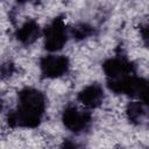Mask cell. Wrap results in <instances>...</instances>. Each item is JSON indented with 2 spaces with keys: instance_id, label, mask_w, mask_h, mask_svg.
<instances>
[{
  "instance_id": "obj_1",
  "label": "cell",
  "mask_w": 149,
  "mask_h": 149,
  "mask_svg": "<svg viewBox=\"0 0 149 149\" xmlns=\"http://www.w3.org/2000/svg\"><path fill=\"white\" fill-rule=\"evenodd\" d=\"M47 105V97L41 90L33 86L21 88L15 108L7 114L8 126L22 129L37 128L45 116Z\"/></svg>"
},
{
  "instance_id": "obj_2",
  "label": "cell",
  "mask_w": 149,
  "mask_h": 149,
  "mask_svg": "<svg viewBox=\"0 0 149 149\" xmlns=\"http://www.w3.org/2000/svg\"><path fill=\"white\" fill-rule=\"evenodd\" d=\"M106 86L114 94L126 95L148 102V81L136 73L106 79Z\"/></svg>"
},
{
  "instance_id": "obj_3",
  "label": "cell",
  "mask_w": 149,
  "mask_h": 149,
  "mask_svg": "<svg viewBox=\"0 0 149 149\" xmlns=\"http://www.w3.org/2000/svg\"><path fill=\"white\" fill-rule=\"evenodd\" d=\"M43 47L48 52H59L70 38V28L63 16L52 19L42 29Z\"/></svg>"
},
{
  "instance_id": "obj_4",
  "label": "cell",
  "mask_w": 149,
  "mask_h": 149,
  "mask_svg": "<svg viewBox=\"0 0 149 149\" xmlns=\"http://www.w3.org/2000/svg\"><path fill=\"white\" fill-rule=\"evenodd\" d=\"M61 121L70 133L74 135H80L86 133L91 128L93 118L90 109L79 107L73 104H69L62 111Z\"/></svg>"
},
{
  "instance_id": "obj_5",
  "label": "cell",
  "mask_w": 149,
  "mask_h": 149,
  "mask_svg": "<svg viewBox=\"0 0 149 149\" xmlns=\"http://www.w3.org/2000/svg\"><path fill=\"white\" fill-rule=\"evenodd\" d=\"M40 73L43 78L47 79H58L65 76L70 70V59L65 55H59L57 52H49L41 57L40 63Z\"/></svg>"
},
{
  "instance_id": "obj_6",
  "label": "cell",
  "mask_w": 149,
  "mask_h": 149,
  "mask_svg": "<svg viewBox=\"0 0 149 149\" xmlns=\"http://www.w3.org/2000/svg\"><path fill=\"white\" fill-rule=\"evenodd\" d=\"M102 71L106 76V79L116 78L126 74L136 73V64L127 56L116 55L107 58L102 63Z\"/></svg>"
},
{
  "instance_id": "obj_7",
  "label": "cell",
  "mask_w": 149,
  "mask_h": 149,
  "mask_svg": "<svg viewBox=\"0 0 149 149\" xmlns=\"http://www.w3.org/2000/svg\"><path fill=\"white\" fill-rule=\"evenodd\" d=\"M105 98V88L99 83L87 84L77 93V100L80 106L90 111L99 108L104 104Z\"/></svg>"
},
{
  "instance_id": "obj_8",
  "label": "cell",
  "mask_w": 149,
  "mask_h": 149,
  "mask_svg": "<svg viewBox=\"0 0 149 149\" xmlns=\"http://www.w3.org/2000/svg\"><path fill=\"white\" fill-rule=\"evenodd\" d=\"M14 36L20 44L29 47L42 37V28L36 20L28 19L16 28Z\"/></svg>"
},
{
  "instance_id": "obj_9",
  "label": "cell",
  "mask_w": 149,
  "mask_h": 149,
  "mask_svg": "<svg viewBox=\"0 0 149 149\" xmlns=\"http://www.w3.org/2000/svg\"><path fill=\"white\" fill-rule=\"evenodd\" d=\"M125 115L127 120L134 126H142L148 119V102L134 99L125 107Z\"/></svg>"
},
{
  "instance_id": "obj_10",
  "label": "cell",
  "mask_w": 149,
  "mask_h": 149,
  "mask_svg": "<svg viewBox=\"0 0 149 149\" xmlns=\"http://www.w3.org/2000/svg\"><path fill=\"white\" fill-rule=\"evenodd\" d=\"M94 35V27L86 23L79 22L76 23L72 28H70V36L77 41H84Z\"/></svg>"
},
{
  "instance_id": "obj_11",
  "label": "cell",
  "mask_w": 149,
  "mask_h": 149,
  "mask_svg": "<svg viewBox=\"0 0 149 149\" xmlns=\"http://www.w3.org/2000/svg\"><path fill=\"white\" fill-rule=\"evenodd\" d=\"M3 107H5V102H3V99H2V97L0 95V113L3 111Z\"/></svg>"
}]
</instances>
